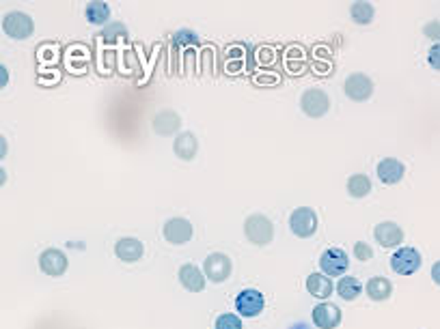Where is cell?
Listing matches in <instances>:
<instances>
[{"label":"cell","mask_w":440,"mask_h":329,"mask_svg":"<svg viewBox=\"0 0 440 329\" xmlns=\"http://www.w3.org/2000/svg\"><path fill=\"white\" fill-rule=\"evenodd\" d=\"M343 93L352 102H367L374 95V80L365 73H350L343 82Z\"/></svg>","instance_id":"obj_6"},{"label":"cell","mask_w":440,"mask_h":329,"mask_svg":"<svg viewBox=\"0 0 440 329\" xmlns=\"http://www.w3.org/2000/svg\"><path fill=\"white\" fill-rule=\"evenodd\" d=\"M67 265H69V261H67L63 250L48 248L39 254V269L50 278H61L67 271Z\"/></svg>","instance_id":"obj_11"},{"label":"cell","mask_w":440,"mask_h":329,"mask_svg":"<svg viewBox=\"0 0 440 329\" xmlns=\"http://www.w3.org/2000/svg\"><path fill=\"white\" fill-rule=\"evenodd\" d=\"M173 151H175V155H177L179 159H184V161L194 159L197 153H199V140H197V136H194L192 131H182V134L175 138V142H173Z\"/></svg>","instance_id":"obj_18"},{"label":"cell","mask_w":440,"mask_h":329,"mask_svg":"<svg viewBox=\"0 0 440 329\" xmlns=\"http://www.w3.org/2000/svg\"><path fill=\"white\" fill-rule=\"evenodd\" d=\"M354 257L362 263L367 261H372L374 259V250H372V245L370 243H365V241H356L354 243Z\"/></svg>","instance_id":"obj_28"},{"label":"cell","mask_w":440,"mask_h":329,"mask_svg":"<svg viewBox=\"0 0 440 329\" xmlns=\"http://www.w3.org/2000/svg\"><path fill=\"white\" fill-rule=\"evenodd\" d=\"M347 194L352 198H365L367 194H372V179L367 175H352L347 179Z\"/></svg>","instance_id":"obj_23"},{"label":"cell","mask_w":440,"mask_h":329,"mask_svg":"<svg viewBox=\"0 0 440 329\" xmlns=\"http://www.w3.org/2000/svg\"><path fill=\"white\" fill-rule=\"evenodd\" d=\"M145 254V245L136 237H121L115 243V257L123 263H136Z\"/></svg>","instance_id":"obj_14"},{"label":"cell","mask_w":440,"mask_h":329,"mask_svg":"<svg viewBox=\"0 0 440 329\" xmlns=\"http://www.w3.org/2000/svg\"><path fill=\"white\" fill-rule=\"evenodd\" d=\"M350 16L356 24L360 26H367V24H372L374 18H376V11H374V5L370 3H362V0H358V3H354L350 7Z\"/></svg>","instance_id":"obj_24"},{"label":"cell","mask_w":440,"mask_h":329,"mask_svg":"<svg viewBox=\"0 0 440 329\" xmlns=\"http://www.w3.org/2000/svg\"><path fill=\"white\" fill-rule=\"evenodd\" d=\"M429 276H431V280L440 286V261H436L434 265H431V271H429Z\"/></svg>","instance_id":"obj_31"},{"label":"cell","mask_w":440,"mask_h":329,"mask_svg":"<svg viewBox=\"0 0 440 329\" xmlns=\"http://www.w3.org/2000/svg\"><path fill=\"white\" fill-rule=\"evenodd\" d=\"M266 308V297L261 291L257 288H244L238 297H236V310L240 316L244 318H255L263 312Z\"/></svg>","instance_id":"obj_9"},{"label":"cell","mask_w":440,"mask_h":329,"mask_svg":"<svg viewBox=\"0 0 440 329\" xmlns=\"http://www.w3.org/2000/svg\"><path fill=\"white\" fill-rule=\"evenodd\" d=\"M427 63H429L431 69L440 71V43H434V45L429 48V52H427Z\"/></svg>","instance_id":"obj_30"},{"label":"cell","mask_w":440,"mask_h":329,"mask_svg":"<svg viewBox=\"0 0 440 329\" xmlns=\"http://www.w3.org/2000/svg\"><path fill=\"white\" fill-rule=\"evenodd\" d=\"M367 297L372 301H387L391 295H393V282L384 276H376L372 280H367Z\"/></svg>","instance_id":"obj_20"},{"label":"cell","mask_w":440,"mask_h":329,"mask_svg":"<svg viewBox=\"0 0 440 329\" xmlns=\"http://www.w3.org/2000/svg\"><path fill=\"white\" fill-rule=\"evenodd\" d=\"M350 267V259L341 248H326L320 257V269L328 278H343Z\"/></svg>","instance_id":"obj_7"},{"label":"cell","mask_w":440,"mask_h":329,"mask_svg":"<svg viewBox=\"0 0 440 329\" xmlns=\"http://www.w3.org/2000/svg\"><path fill=\"white\" fill-rule=\"evenodd\" d=\"M300 108L311 119H322L330 110V97L322 89H307L300 97Z\"/></svg>","instance_id":"obj_8"},{"label":"cell","mask_w":440,"mask_h":329,"mask_svg":"<svg viewBox=\"0 0 440 329\" xmlns=\"http://www.w3.org/2000/svg\"><path fill=\"white\" fill-rule=\"evenodd\" d=\"M205 274L203 269H199L194 263H184L179 267V282L186 291L190 293H201L205 288Z\"/></svg>","instance_id":"obj_16"},{"label":"cell","mask_w":440,"mask_h":329,"mask_svg":"<svg viewBox=\"0 0 440 329\" xmlns=\"http://www.w3.org/2000/svg\"><path fill=\"white\" fill-rule=\"evenodd\" d=\"M85 16H87V22L93 24V26H102L108 22L110 18V7L102 0H95V3H89L87 9H85Z\"/></svg>","instance_id":"obj_22"},{"label":"cell","mask_w":440,"mask_h":329,"mask_svg":"<svg viewBox=\"0 0 440 329\" xmlns=\"http://www.w3.org/2000/svg\"><path fill=\"white\" fill-rule=\"evenodd\" d=\"M162 234L173 245H184L194 237V226L186 217H171L162 226Z\"/></svg>","instance_id":"obj_10"},{"label":"cell","mask_w":440,"mask_h":329,"mask_svg":"<svg viewBox=\"0 0 440 329\" xmlns=\"http://www.w3.org/2000/svg\"><path fill=\"white\" fill-rule=\"evenodd\" d=\"M244 234L253 245H268L274 239V226L268 215L253 213L244 222Z\"/></svg>","instance_id":"obj_1"},{"label":"cell","mask_w":440,"mask_h":329,"mask_svg":"<svg viewBox=\"0 0 440 329\" xmlns=\"http://www.w3.org/2000/svg\"><path fill=\"white\" fill-rule=\"evenodd\" d=\"M216 329H244V323L240 318V314H234V312H225L220 314L214 323Z\"/></svg>","instance_id":"obj_25"},{"label":"cell","mask_w":440,"mask_h":329,"mask_svg":"<svg viewBox=\"0 0 440 329\" xmlns=\"http://www.w3.org/2000/svg\"><path fill=\"white\" fill-rule=\"evenodd\" d=\"M335 288H337V284H332V278H328V276L322 274V271L311 274V276L307 278V291H309V295L315 297V299H328Z\"/></svg>","instance_id":"obj_17"},{"label":"cell","mask_w":440,"mask_h":329,"mask_svg":"<svg viewBox=\"0 0 440 329\" xmlns=\"http://www.w3.org/2000/svg\"><path fill=\"white\" fill-rule=\"evenodd\" d=\"M341 316H343V314H341L339 306L328 303V301L315 306L313 312H311L313 325H315L318 329H337V327L341 325Z\"/></svg>","instance_id":"obj_12"},{"label":"cell","mask_w":440,"mask_h":329,"mask_svg":"<svg viewBox=\"0 0 440 329\" xmlns=\"http://www.w3.org/2000/svg\"><path fill=\"white\" fill-rule=\"evenodd\" d=\"M7 85H9V71L3 65V67H0V87H7Z\"/></svg>","instance_id":"obj_32"},{"label":"cell","mask_w":440,"mask_h":329,"mask_svg":"<svg viewBox=\"0 0 440 329\" xmlns=\"http://www.w3.org/2000/svg\"><path fill=\"white\" fill-rule=\"evenodd\" d=\"M3 31L7 37H11L16 41H24L35 33V22L24 11H9L3 18Z\"/></svg>","instance_id":"obj_4"},{"label":"cell","mask_w":440,"mask_h":329,"mask_svg":"<svg viewBox=\"0 0 440 329\" xmlns=\"http://www.w3.org/2000/svg\"><path fill=\"white\" fill-rule=\"evenodd\" d=\"M421 265H423V257L412 245H404V248H397L391 254V269L399 276H412L421 269Z\"/></svg>","instance_id":"obj_2"},{"label":"cell","mask_w":440,"mask_h":329,"mask_svg":"<svg viewBox=\"0 0 440 329\" xmlns=\"http://www.w3.org/2000/svg\"><path fill=\"white\" fill-rule=\"evenodd\" d=\"M376 173H378V179H380L384 185H395V183H399V181L404 179L406 166H404L399 159H395V157H384V159L378 161Z\"/></svg>","instance_id":"obj_15"},{"label":"cell","mask_w":440,"mask_h":329,"mask_svg":"<svg viewBox=\"0 0 440 329\" xmlns=\"http://www.w3.org/2000/svg\"><path fill=\"white\" fill-rule=\"evenodd\" d=\"M102 37L106 39V41H115V39H123V37H127V28L121 24V22H112V24H108L104 31H102Z\"/></svg>","instance_id":"obj_27"},{"label":"cell","mask_w":440,"mask_h":329,"mask_svg":"<svg viewBox=\"0 0 440 329\" xmlns=\"http://www.w3.org/2000/svg\"><path fill=\"white\" fill-rule=\"evenodd\" d=\"M231 271H234V263H231V259H229L227 254H223V252H211V254L205 259V263H203V274H205V278H207L209 282H214V284H220V282L229 280Z\"/></svg>","instance_id":"obj_5"},{"label":"cell","mask_w":440,"mask_h":329,"mask_svg":"<svg viewBox=\"0 0 440 329\" xmlns=\"http://www.w3.org/2000/svg\"><path fill=\"white\" fill-rule=\"evenodd\" d=\"M289 329H313V327H311L309 323H293Z\"/></svg>","instance_id":"obj_33"},{"label":"cell","mask_w":440,"mask_h":329,"mask_svg":"<svg viewBox=\"0 0 440 329\" xmlns=\"http://www.w3.org/2000/svg\"><path fill=\"white\" fill-rule=\"evenodd\" d=\"M201 41H199V35L197 33H192V31H188V28H182V31H177L175 35H173V45L179 50V48H184V45H199Z\"/></svg>","instance_id":"obj_26"},{"label":"cell","mask_w":440,"mask_h":329,"mask_svg":"<svg viewBox=\"0 0 440 329\" xmlns=\"http://www.w3.org/2000/svg\"><path fill=\"white\" fill-rule=\"evenodd\" d=\"M423 35H425L427 39H431V41L438 43V41H440V18L427 22V24L423 26Z\"/></svg>","instance_id":"obj_29"},{"label":"cell","mask_w":440,"mask_h":329,"mask_svg":"<svg viewBox=\"0 0 440 329\" xmlns=\"http://www.w3.org/2000/svg\"><path fill=\"white\" fill-rule=\"evenodd\" d=\"M182 127V117L173 110H162L154 117V131L158 136H173Z\"/></svg>","instance_id":"obj_19"},{"label":"cell","mask_w":440,"mask_h":329,"mask_svg":"<svg viewBox=\"0 0 440 329\" xmlns=\"http://www.w3.org/2000/svg\"><path fill=\"white\" fill-rule=\"evenodd\" d=\"M318 224H320L318 213L311 207H298L289 215V230L300 239L313 237L318 230Z\"/></svg>","instance_id":"obj_3"},{"label":"cell","mask_w":440,"mask_h":329,"mask_svg":"<svg viewBox=\"0 0 440 329\" xmlns=\"http://www.w3.org/2000/svg\"><path fill=\"white\" fill-rule=\"evenodd\" d=\"M374 237L376 241L382 245V248L391 250V248H399L402 241H404V230L399 224L395 222H380L374 228Z\"/></svg>","instance_id":"obj_13"},{"label":"cell","mask_w":440,"mask_h":329,"mask_svg":"<svg viewBox=\"0 0 440 329\" xmlns=\"http://www.w3.org/2000/svg\"><path fill=\"white\" fill-rule=\"evenodd\" d=\"M335 291H337V295H339L341 299H345V301H354V299L360 297V293L365 291V286L360 284L358 278H354V276H343V278H339Z\"/></svg>","instance_id":"obj_21"}]
</instances>
